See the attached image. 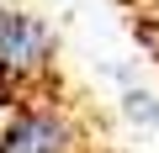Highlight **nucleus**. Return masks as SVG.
Here are the masks:
<instances>
[{"instance_id": "1", "label": "nucleus", "mask_w": 159, "mask_h": 153, "mask_svg": "<svg viewBox=\"0 0 159 153\" xmlns=\"http://www.w3.org/2000/svg\"><path fill=\"white\" fill-rule=\"evenodd\" d=\"M48 63H53L48 27L21 11H0V74H11V85H27L48 79Z\"/></svg>"}]
</instances>
